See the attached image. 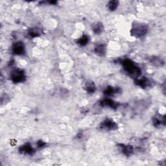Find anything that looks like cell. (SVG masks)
<instances>
[{
  "label": "cell",
  "mask_w": 166,
  "mask_h": 166,
  "mask_svg": "<svg viewBox=\"0 0 166 166\" xmlns=\"http://www.w3.org/2000/svg\"><path fill=\"white\" fill-rule=\"evenodd\" d=\"M136 84L138 86H139L142 88H147V87L150 86V84L151 83H150V81L148 79H147L146 77H143L142 79H136Z\"/></svg>",
  "instance_id": "ba28073f"
},
{
  "label": "cell",
  "mask_w": 166,
  "mask_h": 166,
  "mask_svg": "<svg viewBox=\"0 0 166 166\" xmlns=\"http://www.w3.org/2000/svg\"><path fill=\"white\" fill-rule=\"evenodd\" d=\"M85 89L87 91L88 93L89 94H93L95 92L96 87L95 86V84L93 82H90V81H88L86 83L85 85Z\"/></svg>",
  "instance_id": "5bb4252c"
},
{
  "label": "cell",
  "mask_w": 166,
  "mask_h": 166,
  "mask_svg": "<svg viewBox=\"0 0 166 166\" xmlns=\"http://www.w3.org/2000/svg\"><path fill=\"white\" fill-rule=\"evenodd\" d=\"M101 129H106L108 130H115L118 129V125L113 120L110 119H106L103 121L101 124Z\"/></svg>",
  "instance_id": "5b68a950"
},
{
  "label": "cell",
  "mask_w": 166,
  "mask_h": 166,
  "mask_svg": "<svg viewBox=\"0 0 166 166\" xmlns=\"http://www.w3.org/2000/svg\"><path fill=\"white\" fill-rule=\"evenodd\" d=\"M37 145L38 147H43L45 145V143L43 141H42V140H40V141H38V143H37Z\"/></svg>",
  "instance_id": "ac0fdd59"
},
{
  "label": "cell",
  "mask_w": 166,
  "mask_h": 166,
  "mask_svg": "<svg viewBox=\"0 0 166 166\" xmlns=\"http://www.w3.org/2000/svg\"><path fill=\"white\" fill-rule=\"evenodd\" d=\"M19 151L22 154H29V155H33L34 153V150L29 144H25L20 147V149H19Z\"/></svg>",
  "instance_id": "8992f818"
},
{
  "label": "cell",
  "mask_w": 166,
  "mask_h": 166,
  "mask_svg": "<svg viewBox=\"0 0 166 166\" xmlns=\"http://www.w3.org/2000/svg\"><path fill=\"white\" fill-rule=\"evenodd\" d=\"M100 105L103 107H110L112 109H116L118 105L110 99H105L100 102Z\"/></svg>",
  "instance_id": "52a82bcc"
},
{
  "label": "cell",
  "mask_w": 166,
  "mask_h": 166,
  "mask_svg": "<svg viewBox=\"0 0 166 166\" xmlns=\"http://www.w3.org/2000/svg\"><path fill=\"white\" fill-rule=\"evenodd\" d=\"M153 124L155 127L165 125V115L164 116H155L153 118Z\"/></svg>",
  "instance_id": "4fadbf2b"
},
{
  "label": "cell",
  "mask_w": 166,
  "mask_h": 166,
  "mask_svg": "<svg viewBox=\"0 0 166 166\" xmlns=\"http://www.w3.org/2000/svg\"><path fill=\"white\" fill-rule=\"evenodd\" d=\"M10 78L11 80L13 83H20L24 82L25 80V72L22 70V69H16L11 73L10 75Z\"/></svg>",
  "instance_id": "3957f363"
},
{
  "label": "cell",
  "mask_w": 166,
  "mask_h": 166,
  "mask_svg": "<svg viewBox=\"0 0 166 166\" xmlns=\"http://www.w3.org/2000/svg\"><path fill=\"white\" fill-rule=\"evenodd\" d=\"M92 31L93 32L96 34H101L103 31V25L101 24V22H98L95 23L93 25V26L92 27Z\"/></svg>",
  "instance_id": "8fae6325"
},
{
  "label": "cell",
  "mask_w": 166,
  "mask_h": 166,
  "mask_svg": "<svg viewBox=\"0 0 166 166\" xmlns=\"http://www.w3.org/2000/svg\"><path fill=\"white\" fill-rule=\"evenodd\" d=\"M153 63H154V64L155 65H157V64L158 63H159L160 64V65L161 64L160 63H162V60H160V59H158L157 58H154L153 59Z\"/></svg>",
  "instance_id": "d6986e66"
},
{
  "label": "cell",
  "mask_w": 166,
  "mask_h": 166,
  "mask_svg": "<svg viewBox=\"0 0 166 166\" xmlns=\"http://www.w3.org/2000/svg\"><path fill=\"white\" fill-rule=\"evenodd\" d=\"M120 92V88H115L114 87L109 86L104 91V94L107 95H114L115 94H119Z\"/></svg>",
  "instance_id": "7c38bea8"
},
{
  "label": "cell",
  "mask_w": 166,
  "mask_h": 166,
  "mask_svg": "<svg viewBox=\"0 0 166 166\" xmlns=\"http://www.w3.org/2000/svg\"><path fill=\"white\" fill-rule=\"evenodd\" d=\"M94 51H95V53L97 54L98 56H100V57L105 56L106 53L105 45L104 44H99L96 46Z\"/></svg>",
  "instance_id": "30bf717a"
},
{
  "label": "cell",
  "mask_w": 166,
  "mask_h": 166,
  "mask_svg": "<svg viewBox=\"0 0 166 166\" xmlns=\"http://www.w3.org/2000/svg\"><path fill=\"white\" fill-rule=\"evenodd\" d=\"M121 149L122 153L126 156H130L133 153V147L130 145H119Z\"/></svg>",
  "instance_id": "9c48e42d"
},
{
  "label": "cell",
  "mask_w": 166,
  "mask_h": 166,
  "mask_svg": "<svg viewBox=\"0 0 166 166\" xmlns=\"http://www.w3.org/2000/svg\"><path fill=\"white\" fill-rule=\"evenodd\" d=\"M89 42V37L86 35H83L77 40V44H79L81 46H84L87 45Z\"/></svg>",
  "instance_id": "9a60e30c"
},
{
  "label": "cell",
  "mask_w": 166,
  "mask_h": 166,
  "mask_svg": "<svg viewBox=\"0 0 166 166\" xmlns=\"http://www.w3.org/2000/svg\"><path fill=\"white\" fill-rule=\"evenodd\" d=\"M148 32V26L140 23H134L132 29L130 30V34L133 36L141 38L146 35Z\"/></svg>",
  "instance_id": "7a4b0ae2"
},
{
  "label": "cell",
  "mask_w": 166,
  "mask_h": 166,
  "mask_svg": "<svg viewBox=\"0 0 166 166\" xmlns=\"http://www.w3.org/2000/svg\"><path fill=\"white\" fill-rule=\"evenodd\" d=\"M29 34L31 36L36 37L40 34V31L37 28H33L29 31Z\"/></svg>",
  "instance_id": "e0dca14e"
},
{
  "label": "cell",
  "mask_w": 166,
  "mask_h": 166,
  "mask_svg": "<svg viewBox=\"0 0 166 166\" xmlns=\"http://www.w3.org/2000/svg\"><path fill=\"white\" fill-rule=\"evenodd\" d=\"M118 6V1H110L109 4H108V8L111 11H114L117 9Z\"/></svg>",
  "instance_id": "2e32d148"
},
{
  "label": "cell",
  "mask_w": 166,
  "mask_h": 166,
  "mask_svg": "<svg viewBox=\"0 0 166 166\" xmlns=\"http://www.w3.org/2000/svg\"><path fill=\"white\" fill-rule=\"evenodd\" d=\"M121 64L124 68L125 70L127 71L129 75L133 76L134 78H137L141 75V69L138 67L137 66L134 64L130 59H125L121 62Z\"/></svg>",
  "instance_id": "6da1fadb"
},
{
  "label": "cell",
  "mask_w": 166,
  "mask_h": 166,
  "mask_svg": "<svg viewBox=\"0 0 166 166\" xmlns=\"http://www.w3.org/2000/svg\"><path fill=\"white\" fill-rule=\"evenodd\" d=\"M12 50L14 55H24L25 51V45L22 41L17 42L13 45Z\"/></svg>",
  "instance_id": "277c9868"
}]
</instances>
